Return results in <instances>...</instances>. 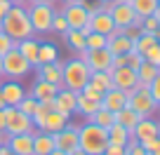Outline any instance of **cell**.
Here are the masks:
<instances>
[{"mask_svg":"<svg viewBox=\"0 0 160 155\" xmlns=\"http://www.w3.org/2000/svg\"><path fill=\"white\" fill-rule=\"evenodd\" d=\"M108 14L118 28H127V26H139L141 17H137L132 2H122V0H113L108 5Z\"/></svg>","mask_w":160,"mask_h":155,"instance_id":"ba28073f","label":"cell"},{"mask_svg":"<svg viewBox=\"0 0 160 155\" xmlns=\"http://www.w3.org/2000/svg\"><path fill=\"white\" fill-rule=\"evenodd\" d=\"M139 28L144 31V33H155V31L160 28V21L155 19V14L144 17V19H141V24H139Z\"/></svg>","mask_w":160,"mask_h":155,"instance_id":"8d00e7d4","label":"cell"},{"mask_svg":"<svg viewBox=\"0 0 160 155\" xmlns=\"http://www.w3.org/2000/svg\"><path fill=\"white\" fill-rule=\"evenodd\" d=\"M0 59H2V78H7V80H21V78H26V75L31 73V68H33V66L19 54L17 47L10 50L5 56H0Z\"/></svg>","mask_w":160,"mask_h":155,"instance_id":"5b68a950","label":"cell"},{"mask_svg":"<svg viewBox=\"0 0 160 155\" xmlns=\"http://www.w3.org/2000/svg\"><path fill=\"white\" fill-rule=\"evenodd\" d=\"M125 148H127V155H148L144 148H141V143H139V141H134V139H130V141H127V146H125Z\"/></svg>","mask_w":160,"mask_h":155,"instance_id":"60d3db41","label":"cell"},{"mask_svg":"<svg viewBox=\"0 0 160 155\" xmlns=\"http://www.w3.org/2000/svg\"><path fill=\"white\" fill-rule=\"evenodd\" d=\"M66 125H68V118H64V115H61V113H57V110H50L40 129H42V132H47V134H57V132H59V129H64Z\"/></svg>","mask_w":160,"mask_h":155,"instance_id":"484cf974","label":"cell"},{"mask_svg":"<svg viewBox=\"0 0 160 155\" xmlns=\"http://www.w3.org/2000/svg\"><path fill=\"white\" fill-rule=\"evenodd\" d=\"M57 146H54V136L47 134L42 129H35L33 132V155H47L52 153Z\"/></svg>","mask_w":160,"mask_h":155,"instance_id":"603a6c76","label":"cell"},{"mask_svg":"<svg viewBox=\"0 0 160 155\" xmlns=\"http://www.w3.org/2000/svg\"><path fill=\"white\" fill-rule=\"evenodd\" d=\"M148 92L153 94V99H155V101L160 104V70H158V75L153 78V82L148 85Z\"/></svg>","mask_w":160,"mask_h":155,"instance_id":"b9f144b4","label":"cell"},{"mask_svg":"<svg viewBox=\"0 0 160 155\" xmlns=\"http://www.w3.org/2000/svg\"><path fill=\"white\" fill-rule=\"evenodd\" d=\"M17 108H19V110H21L24 115H28V118H31V115L35 113V108H38V101H35V99H33L31 94H26L24 99H21L19 104H17Z\"/></svg>","mask_w":160,"mask_h":155,"instance_id":"e575fe53","label":"cell"},{"mask_svg":"<svg viewBox=\"0 0 160 155\" xmlns=\"http://www.w3.org/2000/svg\"><path fill=\"white\" fill-rule=\"evenodd\" d=\"M28 19L33 26V33H50L52 31V19H54V7L45 2H31L28 5Z\"/></svg>","mask_w":160,"mask_h":155,"instance_id":"8992f818","label":"cell"},{"mask_svg":"<svg viewBox=\"0 0 160 155\" xmlns=\"http://www.w3.org/2000/svg\"><path fill=\"white\" fill-rule=\"evenodd\" d=\"M64 5H73V2H82V0H61Z\"/></svg>","mask_w":160,"mask_h":155,"instance_id":"11a10c76","label":"cell"},{"mask_svg":"<svg viewBox=\"0 0 160 155\" xmlns=\"http://www.w3.org/2000/svg\"><path fill=\"white\" fill-rule=\"evenodd\" d=\"M78 141H80V148L87 155H101L108 146V134H106L104 127L87 120L82 127H78Z\"/></svg>","mask_w":160,"mask_h":155,"instance_id":"7a4b0ae2","label":"cell"},{"mask_svg":"<svg viewBox=\"0 0 160 155\" xmlns=\"http://www.w3.org/2000/svg\"><path fill=\"white\" fill-rule=\"evenodd\" d=\"M106 2H113V0H106Z\"/></svg>","mask_w":160,"mask_h":155,"instance_id":"be15d7a7","label":"cell"},{"mask_svg":"<svg viewBox=\"0 0 160 155\" xmlns=\"http://www.w3.org/2000/svg\"><path fill=\"white\" fill-rule=\"evenodd\" d=\"M155 19L160 21V5H158V10H155Z\"/></svg>","mask_w":160,"mask_h":155,"instance_id":"6f0895ef","label":"cell"},{"mask_svg":"<svg viewBox=\"0 0 160 155\" xmlns=\"http://www.w3.org/2000/svg\"><path fill=\"white\" fill-rule=\"evenodd\" d=\"M158 2H160V0H158Z\"/></svg>","mask_w":160,"mask_h":155,"instance_id":"03108f58","label":"cell"},{"mask_svg":"<svg viewBox=\"0 0 160 155\" xmlns=\"http://www.w3.org/2000/svg\"><path fill=\"white\" fill-rule=\"evenodd\" d=\"M52 31H57V33H61V35L68 31V21H66V17L61 14V12H54V19H52Z\"/></svg>","mask_w":160,"mask_h":155,"instance_id":"74e56055","label":"cell"},{"mask_svg":"<svg viewBox=\"0 0 160 155\" xmlns=\"http://www.w3.org/2000/svg\"><path fill=\"white\" fill-rule=\"evenodd\" d=\"M90 28L94 31V33H101V35H106V38H108V35L113 33V28H115L113 19H111V14H108V10H104V12H92V14H90Z\"/></svg>","mask_w":160,"mask_h":155,"instance_id":"d6986e66","label":"cell"},{"mask_svg":"<svg viewBox=\"0 0 160 155\" xmlns=\"http://www.w3.org/2000/svg\"><path fill=\"white\" fill-rule=\"evenodd\" d=\"M139 120H141V115L134 113L130 106H125V108H120L118 113H115V122H118V125H122L130 134H132V129L137 127V122H139Z\"/></svg>","mask_w":160,"mask_h":155,"instance_id":"4316f807","label":"cell"},{"mask_svg":"<svg viewBox=\"0 0 160 155\" xmlns=\"http://www.w3.org/2000/svg\"><path fill=\"white\" fill-rule=\"evenodd\" d=\"M0 24H2V17H0Z\"/></svg>","mask_w":160,"mask_h":155,"instance_id":"6125c7cd","label":"cell"},{"mask_svg":"<svg viewBox=\"0 0 160 155\" xmlns=\"http://www.w3.org/2000/svg\"><path fill=\"white\" fill-rule=\"evenodd\" d=\"M7 148L14 155H33V134H14L10 136Z\"/></svg>","mask_w":160,"mask_h":155,"instance_id":"44dd1931","label":"cell"},{"mask_svg":"<svg viewBox=\"0 0 160 155\" xmlns=\"http://www.w3.org/2000/svg\"><path fill=\"white\" fill-rule=\"evenodd\" d=\"M158 136H160V132H158Z\"/></svg>","mask_w":160,"mask_h":155,"instance_id":"e7e4bbea","label":"cell"},{"mask_svg":"<svg viewBox=\"0 0 160 155\" xmlns=\"http://www.w3.org/2000/svg\"><path fill=\"white\" fill-rule=\"evenodd\" d=\"M101 106V101H94V99H90V96H85V94H80L78 92V101H75V113H80L82 118H90L92 113H94L97 108Z\"/></svg>","mask_w":160,"mask_h":155,"instance_id":"f1b7e54d","label":"cell"},{"mask_svg":"<svg viewBox=\"0 0 160 155\" xmlns=\"http://www.w3.org/2000/svg\"><path fill=\"white\" fill-rule=\"evenodd\" d=\"M68 155H87V153H85V150H82V148H75L73 153H68Z\"/></svg>","mask_w":160,"mask_h":155,"instance_id":"f907efd6","label":"cell"},{"mask_svg":"<svg viewBox=\"0 0 160 155\" xmlns=\"http://www.w3.org/2000/svg\"><path fill=\"white\" fill-rule=\"evenodd\" d=\"M111 80H113V87H118L122 92H132L137 85V70L130 68V66L111 68Z\"/></svg>","mask_w":160,"mask_h":155,"instance_id":"7c38bea8","label":"cell"},{"mask_svg":"<svg viewBox=\"0 0 160 155\" xmlns=\"http://www.w3.org/2000/svg\"><path fill=\"white\" fill-rule=\"evenodd\" d=\"M106 50L111 52V54H127V52L132 50V40L125 35V28H118L115 26L113 33L108 35V40H106Z\"/></svg>","mask_w":160,"mask_h":155,"instance_id":"5bb4252c","label":"cell"},{"mask_svg":"<svg viewBox=\"0 0 160 155\" xmlns=\"http://www.w3.org/2000/svg\"><path fill=\"white\" fill-rule=\"evenodd\" d=\"M64 42H66L68 47H73L75 52L87 50V47H85V35L80 33L78 28H68V31H66V33H64Z\"/></svg>","mask_w":160,"mask_h":155,"instance_id":"1f68e13d","label":"cell"},{"mask_svg":"<svg viewBox=\"0 0 160 155\" xmlns=\"http://www.w3.org/2000/svg\"><path fill=\"white\" fill-rule=\"evenodd\" d=\"M5 129V110H0V132Z\"/></svg>","mask_w":160,"mask_h":155,"instance_id":"681fc988","label":"cell"},{"mask_svg":"<svg viewBox=\"0 0 160 155\" xmlns=\"http://www.w3.org/2000/svg\"><path fill=\"white\" fill-rule=\"evenodd\" d=\"M106 40H108L106 35L92 31V33L85 35V47H87V50H99V47H106Z\"/></svg>","mask_w":160,"mask_h":155,"instance_id":"836d02e7","label":"cell"},{"mask_svg":"<svg viewBox=\"0 0 160 155\" xmlns=\"http://www.w3.org/2000/svg\"><path fill=\"white\" fill-rule=\"evenodd\" d=\"M148 155H160V146H158V148L153 150V153H148Z\"/></svg>","mask_w":160,"mask_h":155,"instance_id":"680465c9","label":"cell"},{"mask_svg":"<svg viewBox=\"0 0 160 155\" xmlns=\"http://www.w3.org/2000/svg\"><path fill=\"white\" fill-rule=\"evenodd\" d=\"M0 28L5 31L7 35H10L12 40H24V38H31L33 33V26H31V19H28V12H26V7H19V5H12L10 12H7L5 17H2V24H0Z\"/></svg>","mask_w":160,"mask_h":155,"instance_id":"6da1fadb","label":"cell"},{"mask_svg":"<svg viewBox=\"0 0 160 155\" xmlns=\"http://www.w3.org/2000/svg\"><path fill=\"white\" fill-rule=\"evenodd\" d=\"M0 150H2V148H0Z\"/></svg>","mask_w":160,"mask_h":155,"instance_id":"003e7915","label":"cell"},{"mask_svg":"<svg viewBox=\"0 0 160 155\" xmlns=\"http://www.w3.org/2000/svg\"><path fill=\"white\" fill-rule=\"evenodd\" d=\"M78 56L90 66V70H111L113 54H111L106 47H99V50H82V52H78Z\"/></svg>","mask_w":160,"mask_h":155,"instance_id":"9c48e42d","label":"cell"},{"mask_svg":"<svg viewBox=\"0 0 160 155\" xmlns=\"http://www.w3.org/2000/svg\"><path fill=\"white\" fill-rule=\"evenodd\" d=\"M61 66H64V61H50V64H38L33 66L35 73H38L40 80H47V82H54V85L61 87Z\"/></svg>","mask_w":160,"mask_h":155,"instance_id":"ac0fdd59","label":"cell"},{"mask_svg":"<svg viewBox=\"0 0 160 155\" xmlns=\"http://www.w3.org/2000/svg\"><path fill=\"white\" fill-rule=\"evenodd\" d=\"M144 59H146V61H151L153 66H158V68H160V42H155V45H151L148 50H146Z\"/></svg>","mask_w":160,"mask_h":155,"instance_id":"f35d334b","label":"cell"},{"mask_svg":"<svg viewBox=\"0 0 160 155\" xmlns=\"http://www.w3.org/2000/svg\"><path fill=\"white\" fill-rule=\"evenodd\" d=\"M90 73H92L90 66L80 59V56L64 61V66H61V87L80 92L87 85V80H90Z\"/></svg>","mask_w":160,"mask_h":155,"instance_id":"3957f363","label":"cell"},{"mask_svg":"<svg viewBox=\"0 0 160 155\" xmlns=\"http://www.w3.org/2000/svg\"><path fill=\"white\" fill-rule=\"evenodd\" d=\"M10 132H7V129H2V132H0V148H5V146L7 143H10Z\"/></svg>","mask_w":160,"mask_h":155,"instance_id":"bcb514c9","label":"cell"},{"mask_svg":"<svg viewBox=\"0 0 160 155\" xmlns=\"http://www.w3.org/2000/svg\"><path fill=\"white\" fill-rule=\"evenodd\" d=\"M59 59V52H57L54 42H40L38 47V64H50V61Z\"/></svg>","mask_w":160,"mask_h":155,"instance_id":"d6a6232c","label":"cell"},{"mask_svg":"<svg viewBox=\"0 0 160 155\" xmlns=\"http://www.w3.org/2000/svg\"><path fill=\"white\" fill-rule=\"evenodd\" d=\"M80 94H85V96H90V99H94V101H101V92H97L92 85H85L82 90H80Z\"/></svg>","mask_w":160,"mask_h":155,"instance_id":"f6af8a7d","label":"cell"},{"mask_svg":"<svg viewBox=\"0 0 160 155\" xmlns=\"http://www.w3.org/2000/svg\"><path fill=\"white\" fill-rule=\"evenodd\" d=\"M5 106H7V104H5V99H2V92H0V110L5 108Z\"/></svg>","mask_w":160,"mask_h":155,"instance_id":"9f6ffc18","label":"cell"},{"mask_svg":"<svg viewBox=\"0 0 160 155\" xmlns=\"http://www.w3.org/2000/svg\"><path fill=\"white\" fill-rule=\"evenodd\" d=\"M106 134H108V143H113V146H127V141L132 139V134L122 125H118V122H113L106 129Z\"/></svg>","mask_w":160,"mask_h":155,"instance_id":"83f0119b","label":"cell"},{"mask_svg":"<svg viewBox=\"0 0 160 155\" xmlns=\"http://www.w3.org/2000/svg\"><path fill=\"white\" fill-rule=\"evenodd\" d=\"M125 61H127V66H130V68H134V70H137V68L141 66V61H144V56H141L139 52L130 50V52L125 54Z\"/></svg>","mask_w":160,"mask_h":155,"instance_id":"ab89813d","label":"cell"},{"mask_svg":"<svg viewBox=\"0 0 160 155\" xmlns=\"http://www.w3.org/2000/svg\"><path fill=\"white\" fill-rule=\"evenodd\" d=\"M33 2H45V5H54V0H33Z\"/></svg>","mask_w":160,"mask_h":155,"instance_id":"db71d44e","label":"cell"},{"mask_svg":"<svg viewBox=\"0 0 160 155\" xmlns=\"http://www.w3.org/2000/svg\"><path fill=\"white\" fill-rule=\"evenodd\" d=\"M61 14H64L66 21H68V28H78L80 31L87 21H90V10H87L85 0H82V2H73V5H64Z\"/></svg>","mask_w":160,"mask_h":155,"instance_id":"30bf717a","label":"cell"},{"mask_svg":"<svg viewBox=\"0 0 160 155\" xmlns=\"http://www.w3.org/2000/svg\"><path fill=\"white\" fill-rule=\"evenodd\" d=\"M0 78H2V59H0Z\"/></svg>","mask_w":160,"mask_h":155,"instance_id":"91938a15","label":"cell"},{"mask_svg":"<svg viewBox=\"0 0 160 155\" xmlns=\"http://www.w3.org/2000/svg\"><path fill=\"white\" fill-rule=\"evenodd\" d=\"M101 155H127V148H125V146H113V143H108Z\"/></svg>","mask_w":160,"mask_h":155,"instance_id":"7bdbcfd3","label":"cell"},{"mask_svg":"<svg viewBox=\"0 0 160 155\" xmlns=\"http://www.w3.org/2000/svg\"><path fill=\"white\" fill-rule=\"evenodd\" d=\"M10 2H12V5H19V7H28L33 0H10Z\"/></svg>","mask_w":160,"mask_h":155,"instance_id":"c3c4849f","label":"cell"},{"mask_svg":"<svg viewBox=\"0 0 160 155\" xmlns=\"http://www.w3.org/2000/svg\"><path fill=\"white\" fill-rule=\"evenodd\" d=\"M87 120L94 122V125H99V127H104V129H108V127L115 122V113H111V110H106V108H101V106H99Z\"/></svg>","mask_w":160,"mask_h":155,"instance_id":"f546056e","label":"cell"},{"mask_svg":"<svg viewBox=\"0 0 160 155\" xmlns=\"http://www.w3.org/2000/svg\"><path fill=\"white\" fill-rule=\"evenodd\" d=\"M75 101H78V92L59 87V92H57V96H54V110L61 113L64 118H71V115L75 113Z\"/></svg>","mask_w":160,"mask_h":155,"instance_id":"4fadbf2b","label":"cell"},{"mask_svg":"<svg viewBox=\"0 0 160 155\" xmlns=\"http://www.w3.org/2000/svg\"><path fill=\"white\" fill-rule=\"evenodd\" d=\"M0 155H14V153H12V150H10V148H7V146H5V148L0 150Z\"/></svg>","mask_w":160,"mask_h":155,"instance_id":"f5cc1de1","label":"cell"},{"mask_svg":"<svg viewBox=\"0 0 160 155\" xmlns=\"http://www.w3.org/2000/svg\"><path fill=\"white\" fill-rule=\"evenodd\" d=\"M125 106H127V92L118 90V87H113V90L101 94V108L111 110V113H118V110L125 108Z\"/></svg>","mask_w":160,"mask_h":155,"instance_id":"2e32d148","label":"cell"},{"mask_svg":"<svg viewBox=\"0 0 160 155\" xmlns=\"http://www.w3.org/2000/svg\"><path fill=\"white\" fill-rule=\"evenodd\" d=\"M47 155H68V153H64V150H59V148H54L52 153H47Z\"/></svg>","mask_w":160,"mask_h":155,"instance_id":"816d5d0a","label":"cell"},{"mask_svg":"<svg viewBox=\"0 0 160 155\" xmlns=\"http://www.w3.org/2000/svg\"><path fill=\"white\" fill-rule=\"evenodd\" d=\"M160 132V122L153 120V118H141L139 122H137V127L132 129V139L134 141H146V139H155Z\"/></svg>","mask_w":160,"mask_h":155,"instance_id":"9a60e30c","label":"cell"},{"mask_svg":"<svg viewBox=\"0 0 160 155\" xmlns=\"http://www.w3.org/2000/svg\"><path fill=\"white\" fill-rule=\"evenodd\" d=\"M122 2H130V0H122Z\"/></svg>","mask_w":160,"mask_h":155,"instance_id":"94428289","label":"cell"},{"mask_svg":"<svg viewBox=\"0 0 160 155\" xmlns=\"http://www.w3.org/2000/svg\"><path fill=\"white\" fill-rule=\"evenodd\" d=\"M160 146V136H155V139H146V141H141V148L146 150V153H153L155 148Z\"/></svg>","mask_w":160,"mask_h":155,"instance_id":"ee69618b","label":"cell"},{"mask_svg":"<svg viewBox=\"0 0 160 155\" xmlns=\"http://www.w3.org/2000/svg\"><path fill=\"white\" fill-rule=\"evenodd\" d=\"M87 85H92L97 92H108L113 90V80H111V70H92L90 73V80H87Z\"/></svg>","mask_w":160,"mask_h":155,"instance_id":"cb8c5ba5","label":"cell"},{"mask_svg":"<svg viewBox=\"0 0 160 155\" xmlns=\"http://www.w3.org/2000/svg\"><path fill=\"white\" fill-rule=\"evenodd\" d=\"M127 106L134 113H139L141 118H153L155 110L160 108V104L153 99L148 87H134L132 92H127Z\"/></svg>","mask_w":160,"mask_h":155,"instance_id":"277c9868","label":"cell"},{"mask_svg":"<svg viewBox=\"0 0 160 155\" xmlns=\"http://www.w3.org/2000/svg\"><path fill=\"white\" fill-rule=\"evenodd\" d=\"M158 66H153V64H151V61H141V66H139V68H137V85L134 87H148L151 85V82H153V78H155V75H158Z\"/></svg>","mask_w":160,"mask_h":155,"instance_id":"d4e9b609","label":"cell"},{"mask_svg":"<svg viewBox=\"0 0 160 155\" xmlns=\"http://www.w3.org/2000/svg\"><path fill=\"white\" fill-rule=\"evenodd\" d=\"M10 7H12L10 0H0V17H5L7 12H10Z\"/></svg>","mask_w":160,"mask_h":155,"instance_id":"7dc6e473","label":"cell"},{"mask_svg":"<svg viewBox=\"0 0 160 155\" xmlns=\"http://www.w3.org/2000/svg\"><path fill=\"white\" fill-rule=\"evenodd\" d=\"M38 47H40V40L35 38V35H31V38H24V40L17 42V50H19V54L24 56V59L28 61L31 66H38Z\"/></svg>","mask_w":160,"mask_h":155,"instance_id":"ffe728a7","label":"cell"},{"mask_svg":"<svg viewBox=\"0 0 160 155\" xmlns=\"http://www.w3.org/2000/svg\"><path fill=\"white\" fill-rule=\"evenodd\" d=\"M0 92H2V99H5L7 106H17L21 99H24L28 92L24 90L19 80H7V82H0Z\"/></svg>","mask_w":160,"mask_h":155,"instance_id":"e0dca14e","label":"cell"},{"mask_svg":"<svg viewBox=\"0 0 160 155\" xmlns=\"http://www.w3.org/2000/svg\"><path fill=\"white\" fill-rule=\"evenodd\" d=\"M132 2V7H134V12H137V17H151V14H155V10H158V0H130Z\"/></svg>","mask_w":160,"mask_h":155,"instance_id":"4dcf8cb0","label":"cell"},{"mask_svg":"<svg viewBox=\"0 0 160 155\" xmlns=\"http://www.w3.org/2000/svg\"><path fill=\"white\" fill-rule=\"evenodd\" d=\"M14 47H17V40H12L10 35H7L2 28H0V56H5L7 52L14 50Z\"/></svg>","mask_w":160,"mask_h":155,"instance_id":"d590c367","label":"cell"},{"mask_svg":"<svg viewBox=\"0 0 160 155\" xmlns=\"http://www.w3.org/2000/svg\"><path fill=\"white\" fill-rule=\"evenodd\" d=\"M5 129L10 132L12 136L14 134H33L35 125L28 115H24L17 106H5Z\"/></svg>","mask_w":160,"mask_h":155,"instance_id":"52a82bcc","label":"cell"},{"mask_svg":"<svg viewBox=\"0 0 160 155\" xmlns=\"http://www.w3.org/2000/svg\"><path fill=\"white\" fill-rule=\"evenodd\" d=\"M54 136V146L64 153H73L75 148H80V141H78V127L73 125H66L64 129H59Z\"/></svg>","mask_w":160,"mask_h":155,"instance_id":"8fae6325","label":"cell"},{"mask_svg":"<svg viewBox=\"0 0 160 155\" xmlns=\"http://www.w3.org/2000/svg\"><path fill=\"white\" fill-rule=\"evenodd\" d=\"M57 92H59V85H54V82H47V80H35V85L31 87L28 94L33 96L35 101H47V99H54Z\"/></svg>","mask_w":160,"mask_h":155,"instance_id":"7402d4cb","label":"cell"}]
</instances>
